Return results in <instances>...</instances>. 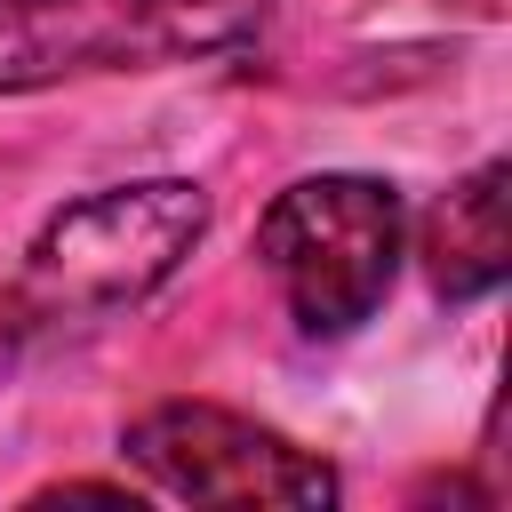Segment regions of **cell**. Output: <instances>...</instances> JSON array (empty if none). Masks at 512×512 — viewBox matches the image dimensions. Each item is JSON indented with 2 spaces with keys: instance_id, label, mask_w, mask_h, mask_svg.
Listing matches in <instances>:
<instances>
[{
  "instance_id": "1",
  "label": "cell",
  "mask_w": 512,
  "mask_h": 512,
  "mask_svg": "<svg viewBox=\"0 0 512 512\" xmlns=\"http://www.w3.org/2000/svg\"><path fill=\"white\" fill-rule=\"evenodd\" d=\"M208 232V192L192 176H144V184H104L40 224L24 248L16 304L40 320H88L144 304Z\"/></svg>"
},
{
  "instance_id": "2",
  "label": "cell",
  "mask_w": 512,
  "mask_h": 512,
  "mask_svg": "<svg viewBox=\"0 0 512 512\" xmlns=\"http://www.w3.org/2000/svg\"><path fill=\"white\" fill-rule=\"evenodd\" d=\"M408 216L384 176H296L256 224V256L304 336H352L400 280Z\"/></svg>"
},
{
  "instance_id": "3",
  "label": "cell",
  "mask_w": 512,
  "mask_h": 512,
  "mask_svg": "<svg viewBox=\"0 0 512 512\" xmlns=\"http://www.w3.org/2000/svg\"><path fill=\"white\" fill-rule=\"evenodd\" d=\"M128 464L168 488L176 504H272V512H320L344 496V480L296 448L288 432L216 408V400H160L120 432Z\"/></svg>"
},
{
  "instance_id": "4",
  "label": "cell",
  "mask_w": 512,
  "mask_h": 512,
  "mask_svg": "<svg viewBox=\"0 0 512 512\" xmlns=\"http://www.w3.org/2000/svg\"><path fill=\"white\" fill-rule=\"evenodd\" d=\"M136 8L128 0H0V96L56 88L72 72L136 64Z\"/></svg>"
},
{
  "instance_id": "5",
  "label": "cell",
  "mask_w": 512,
  "mask_h": 512,
  "mask_svg": "<svg viewBox=\"0 0 512 512\" xmlns=\"http://www.w3.org/2000/svg\"><path fill=\"white\" fill-rule=\"evenodd\" d=\"M424 264H432V288L448 304H472V296L504 288V272H512V168L504 160H480L472 176H456L432 200Z\"/></svg>"
},
{
  "instance_id": "6",
  "label": "cell",
  "mask_w": 512,
  "mask_h": 512,
  "mask_svg": "<svg viewBox=\"0 0 512 512\" xmlns=\"http://www.w3.org/2000/svg\"><path fill=\"white\" fill-rule=\"evenodd\" d=\"M272 0H136L144 56H232L264 32Z\"/></svg>"
}]
</instances>
